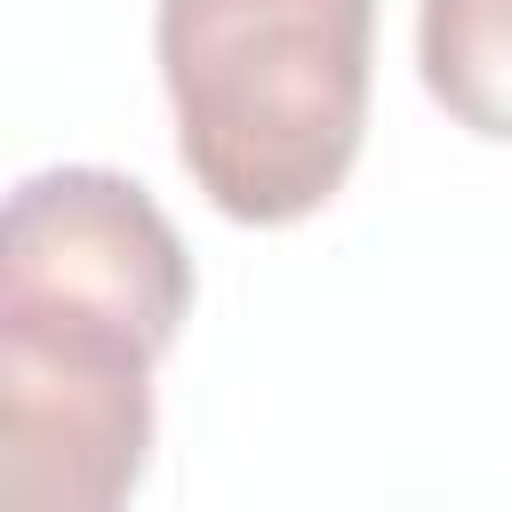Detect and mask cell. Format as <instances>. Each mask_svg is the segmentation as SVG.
Segmentation results:
<instances>
[{
  "label": "cell",
  "instance_id": "obj_1",
  "mask_svg": "<svg viewBox=\"0 0 512 512\" xmlns=\"http://www.w3.org/2000/svg\"><path fill=\"white\" fill-rule=\"evenodd\" d=\"M176 160L232 224L328 208L360 160L376 0H160Z\"/></svg>",
  "mask_w": 512,
  "mask_h": 512
},
{
  "label": "cell",
  "instance_id": "obj_4",
  "mask_svg": "<svg viewBox=\"0 0 512 512\" xmlns=\"http://www.w3.org/2000/svg\"><path fill=\"white\" fill-rule=\"evenodd\" d=\"M416 72L456 128L512 144V0H424Z\"/></svg>",
  "mask_w": 512,
  "mask_h": 512
},
{
  "label": "cell",
  "instance_id": "obj_3",
  "mask_svg": "<svg viewBox=\"0 0 512 512\" xmlns=\"http://www.w3.org/2000/svg\"><path fill=\"white\" fill-rule=\"evenodd\" d=\"M152 456V368L0 328V512H112Z\"/></svg>",
  "mask_w": 512,
  "mask_h": 512
},
{
  "label": "cell",
  "instance_id": "obj_2",
  "mask_svg": "<svg viewBox=\"0 0 512 512\" xmlns=\"http://www.w3.org/2000/svg\"><path fill=\"white\" fill-rule=\"evenodd\" d=\"M192 312V256L120 168H40L0 192V328L160 368Z\"/></svg>",
  "mask_w": 512,
  "mask_h": 512
}]
</instances>
